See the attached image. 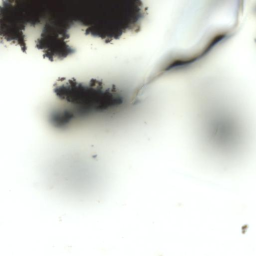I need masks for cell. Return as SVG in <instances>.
<instances>
[{"mask_svg": "<svg viewBox=\"0 0 256 256\" xmlns=\"http://www.w3.org/2000/svg\"><path fill=\"white\" fill-rule=\"evenodd\" d=\"M148 14L140 0H98L81 12L84 34L106 43L139 32Z\"/></svg>", "mask_w": 256, "mask_h": 256, "instance_id": "1", "label": "cell"}, {"mask_svg": "<svg viewBox=\"0 0 256 256\" xmlns=\"http://www.w3.org/2000/svg\"><path fill=\"white\" fill-rule=\"evenodd\" d=\"M52 90L61 100L86 110L104 111L124 102L121 92L114 85L96 78H59L54 83Z\"/></svg>", "mask_w": 256, "mask_h": 256, "instance_id": "2", "label": "cell"}]
</instances>
